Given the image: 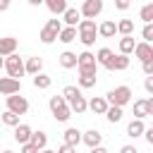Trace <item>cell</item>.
<instances>
[{"label": "cell", "instance_id": "24", "mask_svg": "<svg viewBox=\"0 0 153 153\" xmlns=\"http://www.w3.org/2000/svg\"><path fill=\"white\" fill-rule=\"evenodd\" d=\"M76 26H62V31L57 33V41H62V43H72V41H76Z\"/></svg>", "mask_w": 153, "mask_h": 153}, {"label": "cell", "instance_id": "44", "mask_svg": "<svg viewBox=\"0 0 153 153\" xmlns=\"http://www.w3.org/2000/svg\"><path fill=\"white\" fill-rule=\"evenodd\" d=\"M146 115H153V96L146 98Z\"/></svg>", "mask_w": 153, "mask_h": 153}, {"label": "cell", "instance_id": "17", "mask_svg": "<svg viewBox=\"0 0 153 153\" xmlns=\"http://www.w3.org/2000/svg\"><path fill=\"white\" fill-rule=\"evenodd\" d=\"M57 62H60V67H65V69H72V67H76V53H72V50H65V53H60V55H57Z\"/></svg>", "mask_w": 153, "mask_h": 153}, {"label": "cell", "instance_id": "40", "mask_svg": "<svg viewBox=\"0 0 153 153\" xmlns=\"http://www.w3.org/2000/svg\"><path fill=\"white\" fill-rule=\"evenodd\" d=\"M143 88H146V91H148V93H151V96H153V74H151V76H146V79H143Z\"/></svg>", "mask_w": 153, "mask_h": 153}, {"label": "cell", "instance_id": "45", "mask_svg": "<svg viewBox=\"0 0 153 153\" xmlns=\"http://www.w3.org/2000/svg\"><path fill=\"white\" fill-rule=\"evenodd\" d=\"M10 10V0H0V12H7Z\"/></svg>", "mask_w": 153, "mask_h": 153}, {"label": "cell", "instance_id": "37", "mask_svg": "<svg viewBox=\"0 0 153 153\" xmlns=\"http://www.w3.org/2000/svg\"><path fill=\"white\" fill-rule=\"evenodd\" d=\"M141 67H143V74H146V76H151V74H153V57H151V60H143V62H141Z\"/></svg>", "mask_w": 153, "mask_h": 153}, {"label": "cell", "instance_id": "43", "mask_svg": "<svg viewBox=\"0 0 153 153\" xmlns=\"http://www.w3.org/2000/svg\"><path fill=\"white\" fill-rule=\"evenodd\" d=\"M120 153H139V151H136V146L127 143V146H122V148H120Z\"/></svg>", "mask_w": 153, "mask_h": 153}, {"label": "cell", "instance_id": "30", "mask_svg": "<svg viewBox=\"0 0 153 153\" xmlns=\"http://www.w3.org/2000/svg\"><path fill=\"white\" fill-rule=\"evenodd\" d=\"M31 143H33L38 151H43V148H45V143H48L45 131H31Z\"/></svg>", "mask_w": 153, "mask_h": 153}, {"label": "cell", "instance_id": "20", "mask_svg": "<svg viewBox=\"0 0 153 153\" xmlns=\"http://www.w3.org/2000/svg\"><path fill=\"white\" fill-rule=\"evenodd\" d=\"M117 33V24L112 22V19H105L100 26H98V36H103V38H112Z\"/></svg>", "mask_w": 153, "mask_h": 153}, {"label": "cell", "instance_id": "38", "mask_svg": "<svg viewBox=\"0 0 153 153\" xmlns=\"http://www.w3.org/2000/svg\"><path fill=\"white\" fill-rule=\"evenodd\" d=\"M129 5H131V0H115V7H117V10H122V12H124V10H129Z\"/></svg>", "mask_w": 153, "mask_h": 153}, {"label": "cell", "instance_id": "41", "mask_svg": "<svg viewBox=\"0 0 153 153\" xmlns=\"http://www.w3.org/2000/svg\"><path fill=\"white\" fill-rule=\"evenodd\" d=\"M57 153H76V148H74V146H69V143H62V146L57 148Z\"/></svg>", "mask_w": 153, "mask_h": 153}, {"label": "cell", "instance_id": "22", "mask_svg": "<svg viewBox=\"0 0 153 153\" xmlns=\"http://www.w3.org/2000/svg\"><path fill=\"white\" fill-rule=\"evenodd\" d=\"M127 67H129V55H122V53H117V55L112 57L110 72H122V69H127Z\"/></svg>", "mask_w": 153, "mask_h": 153}, {"label": "cell", "instance_id": "35", "mask_svg": "<svg viewBox=\"0 0 153 153\" xmlns=\"http://www.w3.org/2000/svg\"><path fill=\"white\" fill-rule=\"evenodd\" d=\"M79 93H81V88H79V86H65V88H62V96H65V100H67V103H69L74 96H79Z\"/></svg>", "mask_w": 153, "mask_h": 153}, {"label": "cell", "instance_id": "13", "mask_svg": "<svg viewBox=\"0 0 153 153\" xmlns=\"http://www.w3.org/2000/svg\"><path fill=\"white\" fill-rule=\"evenodd\" d=\"M108 105H110V103H108L103 96H96V98H91V100H88V110H91V112H96V115H105Z\"/></svg>", "mask_w": 153, "mask_h": 153}, {"label": "cell", "instance_id": "51", "mask_svg": "<svg viewBox=\"0 0 153 153\" xmlns=\"http://www.w3.org/2000/svg\"><path fill=\"white\" fill-rule=\"evenodd\" d=\"M151 117H153V115H151ZM151 127H153V124H151Z\"/></svg>", "mask_w": 153, "mask_h": 153}, {"label": "cell", "instance_id": "7", "mask_svg": "<svg viewBox=\"0 0 153 153\" xmlns=\"http://www.w3.org/2000/svg\"><path fill=\"white\" fill-rule=\"evenodd\" d=\"M79 12H81L84 19H96L103 12V0H84V5H81Z\"/></svg>", "mask_w": 153, "mask_h": 153}, {"label": "cell", "instance_id": "18", "mask_svg": "<svg viewBox=\"0 0 153 153\" xmlns=\"http://www.w3.org/2000/svg\"><path fill=\"white\" fill-rule=\"evenodd\" d=\"M69 110H72V112H76V115H81V112H86V110H88V100L79 93V96H74V98L69 100Z\"/></svg>", "mask_w": 153, "mask_h": 153}, {"label": "cell", "instance_id": "16", "mask_svg": "<svg viewBox=\"0 0 153 153\" xmlns=\"http://www.w3.org/2000/svg\"><path fill=\"white\" fill-rule=\"evenodd\" d=\"M112 57H115V53H112L110 48H100V50L96 53V62H98V65H103L105 69H110V65H112Z\"/></svg>", "mask_w": 153, "mask_h": 153}, {"label": "cell", "instance_id": "32", "mask_svg": "<svg viewBox=\"0 0 153 153\" xmlns=\"http://www.w3.org/2000/svg\"><path fill=\"white\" fill-rule=\"evenodd\" d=\"M139 19H143V24H151L153 22V2H148V5H143L139 10Z\"/></svg>", "mask_w": 153, "mask_h": 153}, {"label": "cell", "instance_id": "36", "mask_svg": "<svg viewBox=\"0 0 153 153\" xmlns=\"http://www.w3.org/2000/svg\"><path fill=\"white\" fill-rule=\"evenodd\" d=\"M141 36H143V41H146V43H153V22H151V24H143Z\"/></svg>", "mask_w": 153, "mask_h": 153}, {"label": "cell", "instance_id": "3", "mask_svg": "<svg viewBox=\"0 0 153 153\" xmlns=\"http://www.w3.org/2000/svg\"><path fill=\"white\" fill-rule=\"evenodd\" d=\"M105 100H108L110 105H120V108H124V105L131 100V88H129V86H115L112 91L105 93Z\"/></svg>", "mask_w": 153, "mask_h": 153}, {"label": "cell", "instance_id": "5", "mask_svg": "<svg viewBox=\"0 0 153 153\" xmlns=\"http://www.w3.org/2000/svg\"><path fill=\"white\" fill-rule=\"evenodd\" d=\"M62 31V22L60 19H48V24L41 29V43H45V45H50V43H55L57 41V33Z\"/></svg>", "mask_w": 153, "mask_h": 153}, {"label": "cell", "instance_id": "47", "mask_svg": "<svg viewBox=\"0 0 153 153\" xmlns=\"http://www.w3.org/2000/svg\"><path fill=\"white\" fill-rule=\"evenodd\" d=\"M29 5H43V0H29Z\"/></svg>", "mask_w": 153, "mask_h": 153}, {"label": "cell", "instance_id": "12", "mask_svg": "<svg viewBox=\"0 0 153 153\" xmlns=\"http://www.w3.org/2000/svg\"><path fill=\"white\" fill-rule=\"evenodd\" d=\"M62 22H65L67 26H76V24L81 22V12H79L76 7H67V10L62 12Z\"/></svg>", "mask_w": 153, "mask_h": 153}, {"label": "cell", "instance_id": "27", "mask_svg": "<svg viewBox=\"0 0 153 153\" xmlns=\"http://www.w3.org/2000/svg\"><path fill=\"white\" fill-rule=\"evenodd\" d=\"M50 84H53V76H48V74H43V72L33 74V86H36V88H50Z\"/></svg>", "mask_w": 153, "mask_h": 153}, {"label": "cell", "instance_id": "8", "mask_svg": "<svg viewBox=\"0 0 153 153\" xmlns=\"http://www.w3.org/2000/svg\"><path fill=\"white\" fill-rule=\"evenodd\" d=\"M7 110H12L14 115H24V112L29 110V100H26L24 96L12 93V96H7Z\"/></svg>", "mask_w": 153, "mask_h": 153}, {"label": "cell", "instance_id": "26", "mask_svg": "<svg viewBox=\"0 0 153 153\" xmlns=\"http://www.w3.org/2000/svg\"><path fill=\"white\" fill-rule=\"evenodd\" d=\"M43 5L53 12V14H62L67 10V0H43Z\"/></svg>", "mask_w": 153, "mask_h": 153}, {"label": "cell", "instance_id": "46", "mask_svg": "<svg viewBox=\"0 0 153 153\" xmlns=\"http://www.w3.org/2000/svg\"><path fill=\"white\" fill-rule=\"evenodd\" d=\"M91 153H108V148H103V146H93Z\"/></svg>", "mask_w": 153, "mask_h": 153}, {"label": "cell", "instance_id": "6", "mask_svg": "<svg viewBox=\"0 0 153 153\" xmlns=\"http://www.w3.org/2000/svg\"><path fill=\"white\" fill-rule=\"evenodd\" d=\"M5 69H7V74L14 76V79H19L22 74H26V69H24V60H22L17 53H12V55L5 57Z\"/></svg>", "mask_w": 153, "mask_h": 153}, {"label": "cell", "instance_id": "31", "mask_svg": "<svg viewBox=\"0 0 153 153\" xmlns=\"http://www.w3.org/2000/svg\"><path fill=\"white\" fill-rule=\"evenodd\" d=\"M0 120H2L5 127H17V124H19V115H14L12 110H5V112L0 115Z\"/></svg>", "mask_w": 153, "mask_h": 153}, {"label": "cell", "instance_id": "19", "mask_svg": "<svg viewBox=\"0 0 153 153\" xmlns=\"http://www.w3.org/2000/svg\"><path fill=\"white\" fill-rule=\"evenodd\" d=\"M62 136H65V143H69V146H74V148L81 143V131H79L76 127H67Z\"/></svg>", "mask_w": 153, "mask_h": 153}, {"label": "cell", "instance_id": "23", "mask_svg": "<svg viewBox=\"0 0 153 153\" xmlns=\"http://www.w3.org/2000/svg\"><path fill=\"white\" fill-rule=\"evenodd\" d=\"M24 69H26V74H38L41 69H43V57H29L26 62H24Z\"/></svg>", "mask_w": 153, "mask_h": 153}, {"label": "cell", "instance_id": "33", "mask_svg": "<svg viewBox=\"0 0 153 153\" xmlns=\"http://www.w3.org/2000/svg\"><path fill=\"white\" fill-rule=\"evenodd\" d=\"M96 86V74H79V88H93Z\"/></svg>", "mask_w": 153, "mask_h": 153}, {"label": "cell", "instance_id": "49", "mask_svg": "<svg viewBox=\"0 0 153 153\" xmlns=\"http://www.w3.org/2000/svg\"><path fill=\"white\" fill-rule=\"evenodd\" d=\"M2 67H5V60H2V55H0V69H2Z\"/></svg>", "mask_w": 153, "mask_h": 153}, {"label": "cell", "instance_id": "34", "mask_svg": "<svg viewBox=\"0 0 153 153\" xmlns=\"http://www.w3.org/2000/svg\"><path fill=\"white\" fill-rule=\"evenodd\" d=\"M134 117H136V120H143V117H148V115H146V98H141V100H134Z\"/></svg>", "mask_w": 153, "mask_h": 153}, {"label": "cell", "instance_id": "28", "mask_svg": "<svg viewBox=\"0 0 153 153\" xmlns=\"http://www.w3.org/2000/svg\"><path fill=\"white\" fill-rule=\"evenodd\" d=\"M122 115H124V112H122V108H120V105H108V110H105V117H108V122H112V124H115V122H120V120H122Z\"/></svg>", "mask_w": 153, "mask_h": 153}, {"label": "cell", "instance_id": "29", "mask_svg": "<svg viewBox=\"0 0 153 153\" xmlns=\"http://www.w3.org/2000/svg\"><path fill=\"white\" fill-rule=\"evenodd\" d=\"M117 33L131 36V33H134V22H131V19H120V22H117Z\"/></svg>", "mask_w": 153, "mask_h": 153}, {"label": "cell", "instance_id": "42", "mask_svg": "<svg viewBox=\"0 0 153 153\" xmlns=\"http://www.w3.org/2000/svg\"><path fill=\"white\" fill-rule=\"evenodd\" d=\"M143 136H146V141L153 146V127H148V129H143Z\"/></svg>", "mask_w": 153, "mask_h": 153}, {"label": "cell", "instance_id": "9", "mask_svg": "<svg viewBox=\"0 0 153 153\" xmlns=\"http://www.w3.org/2000/svg\"><path fill=\"white\" fill-rule=\"evenodd\" d=\"M19 91H22V79L0 76V93L2 96H12V93H19Z\"/></svg>", "mask_w": 153, "mask_h": 153}, {"label": "cell", "instance_id": "50", "mask_svg": "<svg viewBox=\"0 0 153 153\" xmlns=\"http://www.w3.org/2000/svg\"><path fill=\"white\" fill-rule=\"evenodd\" d=\"M2 153H14V151H2Z\"/></svg>", "mask_w": 153, "mask_h": 153}, {"label": "cell", "instance_id": "25", "mask_svg": "<svg viewBox=\"0 0 153 153\" xmlns=\"http://www.w3.org/2000/svg\"><path fill=\"white\" fill-rule=\"evenodd\" d=\"M134 45H136L134 36H122L117 48H120V53H122V55H129V53H134Z\"/></svg>", "mask_w": 153, "mask_h": 153}, {"label": "cell", "instance_id": "48", "mask_svg": "<svg viewBox=\"0 0 153 153\" xmlns=\"http://www.w3.org/2000/svg\"><path fill=\"white\" fill-rule=\"evenodd\" d=\"M38 153H57V151H50V148H43V151H38Z\"/></svg>", "mask_w": 153, "mask_h": 153}, {"label": "cell", "instance_id": "14", "mask_svg": "<svg viewBox=\"0 0 153 153\" xmlns=\"http://www.w3.org/2000/svg\"><path fill=\"white\" fill-rule=\"evenodd\" d=\"M14 141L17 143H29L31 141V127L29 124H17L14 127Z\"/></svg>", "mask_w": 153, "mask_h": 153}, {"label": "cell", "instance_id": "2", "mask_svg": "<svg viewBox=\"0 0 153 153\" xmlns=\"http://www.w3.org/2000/svg\"><path fill=\"white\" fill-rule=\"evenodd\" d=\"M48 105H50V112L57 122H67L72 117V110H69V103L65 100V96H50Z\"/></svg>", "mask_w": 153, "mask_h": 153}, {"label": "cell", "instance_id": "10", "mask_svg": "<svg viewBox=\"0 0 153 153\" xmlns=\"http://www.w3.org/2000/svg\"><path fill=\"white\" fill-rule=\"evenodd\" d=\"M134 55L143 62V60H151L153 57V43H146V41H141V43H136L134 45Z\"/></svg>", "mask_w": 153, "mask_h": 153}, {"label": "cell", "instance_id": "4", "mask_svg": "<svg viewBox=\"0 0 153 153\" xmlns=\"http://www.w3.org/2000/svg\"><path fill=\"white\" fill-rule=\"evenodd\" d=\"M76 69H79V74H96V72H98L96 55L88 53V50L79 53V55H76Z\"/></svg>", "mask_w": 153, "mask_h": 153}, {"label": "cell", "instance_id": "21", "mask_svg": "<svg viewBox=\"0 0 153 153\" xmlns=\"http://www.w3.org/2000/svg\"><path fill=\"white\" fill-rule=\"evenodd\" d=\"M143 129H146V124H143V120H131L129 124H127V136H131V139H136V136H141L143 134Z\"/></svg>", "mask_w": 153, "mask_h": 153}, {"label": "cell", "instance_id": "39", "mask_svg": "<svg viewBox=\"0 0 153 153\" xmlns=\"http://www.w3.org/2000/svg\"><path fill=\"white\" fill-rule=\"evenodd\" d=\"M22 153H38V148L29 141V143H22Z\"/></svg>", "mask_w": 153, "mask_h": 153}, {"label": "cell", "instance_id": "1", "mask_svg": "<svg viewBox=\"0 0 153 153\" xmlns=\"http://www.w3.org/2000/svg\"><path fill=\"white\" fill-rule=\"evenodd\" d=\"M76 33H79V41H81L86 48H91V45L96 43L98 26H96V22H93V19H81V22L76 24Z\"/></svg>", "mask_w": 153, "mask_h": 153}, {"label": "cell", "instance_id": "15", "mask_svg": "<svg viewBox=\"0 0 153 153\" xmlns=\"http://www.w3.org/2000/svg\"><path fill=\"white\" fill-rule=\"evenodd\" d=\"M14 50H17V38H14V36H5V38H0V55H2V57L12 55Z\"/></svg>", "mask_w": 153, "mask_h": 153}, {"label": "cell", "instance_id": "11", "mask_svg": "<svg viewBox=\"0 0 153 153\" xmlns=\"http://www.w3.org/2000/svg\"><path fill=\"white\" fill-rule=\"evenodd\" d=\"M81 141H84L88 148H93V146H100L103 134H100L98 129H88V131H84V134H81Z\"/></svg>", "mask_w": 153, "mask_h": 153}]
</instances>
